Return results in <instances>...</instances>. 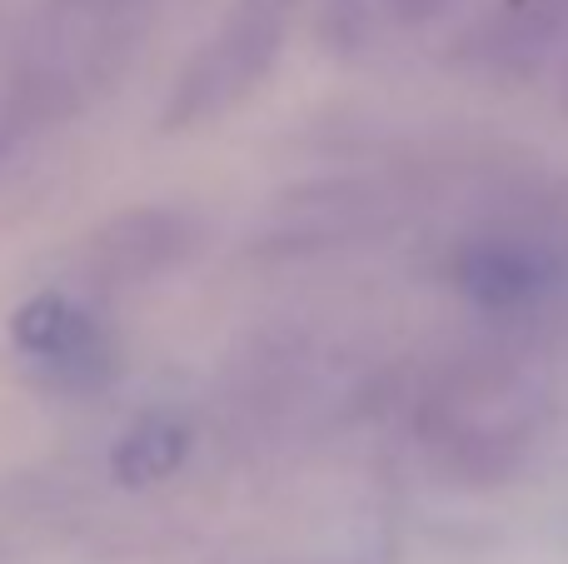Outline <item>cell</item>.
<instances>
[{"mask_svg": "<svg viewBox=\"0 0 568 564\" xmlns=\"http://www.w3.org/2000/svg\"><path fill=\"white\" fill-rule=\"evenodd\" d=\"M444 280L459 300L499 320L544 310L568 285V220L549 200L504 205L474 220L444 250Z\"/></svg>", "mask_w": 568, "mask_h": 564, "instance_id": "3", "label": "cell"}, {"mask_svg": "<svg viewBox=\"0 0 568 564\" xmlns=\"http://www.w3.org/2000/svg\"><path fill=\"white\" fill-rule=\"evenodd\" d=\"M160 0H45L0 60V165L40 130L80 115L135 50Z\"/></svg>", "mask_w": 568, "mask_h": 564, "instance_id": "1", "label": "cell"}, {"mask_svg": "<svg viewBox=\"0 0 568 564\" xmlns=\"http://www.w3.org/2000/svg\"><path fill=\"white\" fill-rule=\"evenodd\" d=\"M190 455H195L190 420L180 410H145L120 430L115 450H110V475L125 490H150L175 480Z\"/></svg>", "mask_w": 568, "mask_h": 564, "instance_id": "9", "label": "cell"}, {"mask_svg": "<svg viewBox=\"0 0 568 564\" xmlns=\"http://www.w3.org/2000/svg\"><path fill=\"white\" fill-rule=\"evenodd\" d=\"M294 10L300 0H235L200 40L195 56L180 66L165 110H160L165 130H200L245 105L280 66Z\"/></svg>", "mask_w": 568, "mask_h": 564, "instance_id": "4", "label": "cell"}, {"mask_svg": "<svg viewBox=\"0 0 568 564\" xmlns=\"http://www.w3.org/2000/svg\"><path fill=\"white\" fill-rule=\"evenodd\" d=\"M539 415L534 375L499 350L444 360L414 390V435L434 465L464 485L509 480L539 435Z\"/></svg>", "mask_w": 568, "mask_h": 564, "instance_id": "2", "label": "cell"}, {"mask_svg": "<svg viewBox=\"0 0 568 564\" xmlns=\"http://www.w3.org/2000/svg\"><path fill=\"white\" fill-rule=\"evenodd\" d=\"M195 250V220L180 210H125L105 220L85 245V270L105 285H135V280L165 275L170 265Z\"/></svg>", "mask_w": 568, "mask_h": 564, "instance_id": "7", "label": "cell"}, {"mask_svg": "<svg viewBox=\"0 0 568 564\" xmlns=\"http://www.w3.org/2000/svg\"><path fill=\"white\" fill-rule=\"evenodd\" d=\"M564 110H568V66H564Z\"/></svg>", "mask_w": 568, "mask_h": 564, "instance_id": "11", "label": "cell"}, {"mask_svg": "<svg viewBox=\"0 0 568 564\" xmlns=\"http://www.w3.org/2000/svg\"><path fill=\"white\" fill-rule=\"evenodd\" d=\"M16 360L55 395H100L120 375V340L85 300L65 290H36L6 320Z\"/></svg>", "mask_w": 568, "mask_h": 564, "instance_id": "5", "label": "cell"}, {"mask_svg": "<svg viewBox=\"0 0 568 564\" xmlns=\"http://www.w3.org/2000/svg\"><path fill=\"white\" fill-rule=\"evenodd\" d=\"M459 0H374V10H379L389 26H404V30H414V26H429V20H439L444 10H454Z\"/></svg>", "mask_w": 568, "mask_h": 564, "instance_id": "10", "label": "cell"}, {"mask_svg": "<svg viewBox=\"0 0 568 564\" xmlns=\"http://www.w3.org/2000/svg\"><path fill=\"white\" fill-rule=\"evenodd\" d=\"M568 36V0H499L464 36V60L489 75H529Z\"/></svg>", "mask_w": 568, "mask_h": 564, "instance_id": "8", "label": "cell"}, {"mask_svg": "<svg viewBox=\"0 0 568 564\" xmlns=\"http://www.w3.org/2000/svg\"><path fill=\"white\" fill-rule=\"evenodd\" d=\"M404 210V190L384 175H329L280 195L260 250L265 255H320L389 230Z\"/></svg>", "mask_w": 568, "mask_h": 564, "instance_id": "6", "label": "cell"}]
</instances>
